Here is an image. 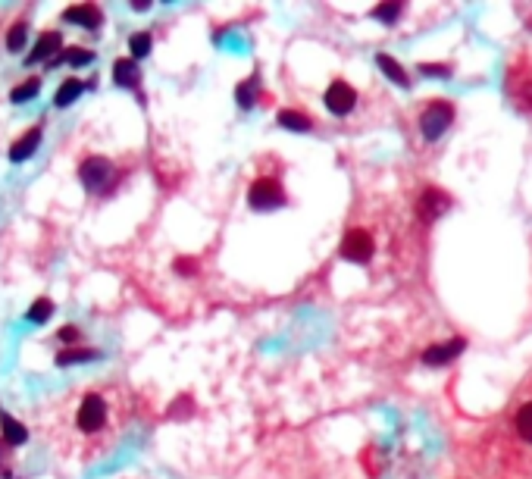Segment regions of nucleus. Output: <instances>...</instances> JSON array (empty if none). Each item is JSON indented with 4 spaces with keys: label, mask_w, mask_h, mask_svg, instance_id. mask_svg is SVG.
Wrapping results in <instances>:
<instances>
[{
    "label": "nucleus",
    "mask_w": 532,
    "mask_h": 479,
    "mask_svg": "<svg viewBox=\"0 0 532 479\" xmlns=\"http://www.w3.org/2000/svg\"><path fill=\"white\" fill-rule=\"evenodd\" d=\"M100 354L94 348H66L57 354V364L60 367H69V364H85V360H98Z\"/></svg>",
    "instance_id": "obj_19"
},
{
    "label": "nucleus",
    "mask_w": 532,
    "mask_h": 479,
    "mask_svg": "<svg viewBox=\"0 0 532 479\" xmlns=\"http://www.w3.org/2000/svg\"><path fill=\"white\" fill-rule=\"evenodd\" d=\"M113 163L104 160V157H88V160L78 167V179H82V185L88 188L94 194H104L110 191V182H113Z\"/></svg>",
    "instance_id": "obj_6"
},
{
    "label": "nucleus",
    "mask_w": 532,
    "mask_h": 479,
    "mask_svg": "<svg viewBox=\"0 0 532 479\" xmlns=\"http://www.w3.org/2000/svg\"><path fill=\"white\" fill-rule=\"evenodd\" d=\"M235 98H238V104H241L244 110L254 107V98H257V78H248V82H241V85H238Z\"/></svg>",
    "instance_id": "obj_23"
},
{
    "label": "nucleus",
    "mask_w": 532,
    "mask_h": 479,
    "mask_svg": "<svg viewBox=\"0 0 532 479\" xmlns=\"http://www.w3.org/2000/svg\"><path fill=\"white\" fill-rule=\"evenodd\" d=\"M51 313H53V301H51V298H38V304L28 310V320H31V323H44Z\"/></svg>",
    "instance_id": "obj_25"
},
{
    "label": "nucleus",
    "mask_w": 532,
    "mask_h": 479,
    "mask_svg": "<svg viewBox=\"0 0 532 479\" xmlns=\"http://www.w3.org/2000/svg\"><path fill=\"white\" fill-rule=\"evenodd\" d=\"M129 47H132L135 57H147V51H150V35H147V31H138V35H132V38H129Z\"/></svg>",
    "instance_id": "obj_26"
},
{
    "label": "nucleus",
    "mask_w": 532,
    "mask_h": 479,
    "mask_svg": "<svg viewBox=\"0 0 532 479\" xmlns=\"http://www.w3.org/2000/svg\"><path fill=\"white\" fill-rule=\"evenodd\" d=\"M113 78H116V85L132 88L141 98V73H138V63L135 60H116L113 63Z\"/></svg>",
    "instance_id": "obj_11"
},
{
    "label": "nucleus",
    "mask_w": 532,
    "mask_h": 479,
    "mask_svg": "<svg viewBox=\"0 0 532 479\" xmlns=\"http://www.w3.org/2000/svg\"><path fill=\"white\" fill-rule=\"evenodd\" d=\"M341 257L351 263H370L372 260V251H376V238L360 229V226H351V229L345 232V238H341Z\"/></svg>",
    "instance_id": "obj_5"
},
{
    "label": "nucleus",
    "mask_w": 532,
    "mask_h": 479,
    "mask_svg": "<svg viewBox=\"0 0 532 479\" xmlns=\"http://www.w3.org/2000/svg\"><path fill=\"white\" fill-rule=\"evenodd\" d=\"M451 122H454V104H451V100H442V98L429 100L417 116V129L426 141H439L444 132L451 129Z\"/></svg>",
    "instance_id": "obj_3"
},
{
    "label": "nucleus",
    "mask_w": 532,
    "mask_h": 479,
    "mask_svg": "<svg viewBox=\"0 0 532 479\" xmlns=\"http://www.w3.org/2000/svg\"><path fill=\"white\" fill-rule=\"evenodd\" d=\"M57 47H60V31H44V35L38 38L35 51L28 53V63H41V60L51 63V60H53V51H57Z\"/></svg>",
    "instance_id": "obj_13"
},
{
    "label": "nucleus",
    "mask_w": 532,
    "mask_h": 479,
    "mask_svg": "<svg viewBox=\"0 0 532 479\" xmlns=\"http://www.w3.org/2000/svg\"><path fill=\"white\" fill-rule=\"evenodd\" d=\"M10 464H13V445H6L4 438H0V476L10 473Z\"/></svg>",
    "instance_id": "obj_28"
},
{
    "label": "nucleus",
    "mask_w": 532,
    "mask_h": 479,
    "mask_svg": "<svg viewBox=\"0 0 532 479\" xmlns=\"http://www.w3.org/2000/svg\"><path fill=\"white\" fill-rule=\"evenodd\" d=\"M38 88H41V78H28V82H22L19 88H13L10 100H13V104H22V100L35 98V94H38Z\"/></svg>",
    "instance_id": "obj_21"
},
{
    "label": "nucleus",
    "mask_w": 532,
    "mask_h": 479,
    "mask_svg": "<svg viewBox=\"0 0 532 479\" xmlns=\"http://www.w3.org/2000/svg\"><path fill=\"white\" fill-rule=\"evenodd\" d=\"M276 120H279V125H285V129H295V132H311V129H313V120H311V116L298 113V110H282Z\"/></svg>",
    "instance_id": "obj_18"
},
{
    "label": "nucleus",
    "mask_w": 532,
    "mask_h": 479,
    "mask_svg": "<svg viewBox=\"0 0 532 479\" xmlns=\"http://www.w3.org/2000/svg\"><path fill=\"white\" fill-rule=\"evenodd\" d=\"M26 35H28V26L26 22H13V28H10V35H6V47L16 53V51H22V44H26Z\"/></svg>",
    "instance_id": "obj_22"
},
{
    "label": "nucleus",
    "mask_w": 532,
    "mask_h": 479,
    "mask_svg": "<svg viewBox=\"0 0 532 479\" xmlns=\"http://www.w3.org/2000/svg\"><path fill=\"white\" fill-rule=\"evenodd\" d=\"M38 141H41V125H35V129H31V135H22L19 141H16V144L10 147V160H26V157H31L35 154V147H38Z\"/></svg>",
    "instance_id": "obj_14"
},
{
    "label": "nucleus",
    "mask_w": 532,
    "mask_h": 479,
    "mask_svg": "<svg viewBox=\"0 0 532 479\" xmlns=\"http://www.w3.org/2000/svg\"><path fill=\"white\" fill-rule=\"evenodd\" d=\"M464 348H466V342H464V339H451V342H444V344H432V348H426V351H423V364H426V367L451 364V360H454Z\"/></svg>",
    "instance_id": "obj_9"
},
{
    "label": "nucleus",
    "mask_w": 532,
    "mask_h": 479,
    "mask_svg": "<svg viewBox=\"0 0 532 479\" xmlns=\"http://www.w3.org/2000/svg\"><path fill=\"white\" fill-rule=\"evenodd\" d=\"M78 335H82V332H78V326H66V329H60V332H57V339L60 342H78Z\"/></svg>",
    "instance_id": "obj_29"
},
{
    "label": "nucleus",
    "mask_w": 532,
    "mask_h": 479,
    "mask_svg": "<svg viewBox=\"0 0 532 479\" xmlns=\"http://www.w3.org/2000/svg\"><path fill=\"white\" fill-rule=\"evenodd\" d=\"M85 91V85L78 82V78H66V82L60 85V91H57V107H69L73 100H78V94Z\"/></svg>",
    "instance_id": "obj_20"
},
{
    "label": "nucleus",
    "mask_w": 532,
    "mask_h": 479,
    "mask_svg": "<svg viewBox=\"0 0 532 479\" xmlns=\"http://www.w3.org/2000/svg\"><path fill=\"white\" fill-rule=\"evenodd\" d=\"M507 94H511L513 107L523 110V113H532V60L523 57L520 63L511 66V75H507Z\"/></svg>",
    "instance_id": "obj_4"
},
{
    "label": "nucleus",
    "mask_w": 532,
    "mask_h": 479,
    "mask_svg": "<svg viewBox=\"0 0 532 479\" xmlns=\"http://www.w3.org/2000/svg\"><path fill=\"white\" fill-rule=\"evenodd\" d=\"M401 10H404V4H379V6H372V19H382V22L392 26V22L401 16Z\"/></svg>",
    "instance_id": "obj_24"
},
{
    "label": "nucleus",
    "mask_w": 532,
    "mask_h": 479,
    "mask_svg": "<svg viewBox=\"0 0 532 479\" xmlns=\"http://www.w3.org/2000/svg\"><path fill=\"white\" fill-rule=\"evenodd\" d=\"M248 204H251V210H276V207H282L285 204V188L279 179H257V182H251L248 188Z\"/></svg>",
    "instance_id": "obj_7"
},
{
    "label": "nucleus",
    "mask_w": 532,
    "mask_h": 479,
    "mask_svg": "<svg viewBox=\"0 0 532 479\" xmlns=\"http://www.w3.org/2000/svg\"><path fill=\"white\" fill-rule=\"evenodd\" d=\"M132 391L119 379H94L69 389L41 407L35 426L51 458L69 467H91L110 458L132 423Z\"/></svg>",
    "instance_id": "obj_1"
},
{
    "label": "nucleus",
    "mask_w": 532,
    "mask_h": 479,
    "mask_svg": "<svg viewBox=\"0 0 532 479\" xmlns=\"http://www.w3.org/2000/svg\"><path fill=\"white\" fill-rule=\"evenodd\" d=\"M419 73L435 75V78H444V75L451 73V66H448V63H419Z\"/></svg>",
    "instance_id": "obj_27"
},
{
    "label": "nucleus",
    "mask_w": 532,
    "mask_h": 479,
    "mask_svg": "<svg viewBox=\"0 0 532 479\" xmlns=\"http://www.w3.org/2000/svg\"><path fill=\"white\" fill-rule=\"evenodd\" d=\"M491 451L498 479H532V376L498 420Z\"/></svg>",
    "instance_id": "obj_2"
},
{
    "label": "nucleus",
    "mask_w": 532,
    "mask_h": 479,
    "mask_svg": "<svg viewBox=\"0 0 532 479\" xmlns=\"http://www.w3.org/2000/svg\"><path fill=\"white\" fill-rule=\"evenodd\" d=\"M63 19L66 22H78V26H85V28H98L100 26V10L94 4H82V6H69L66 13H63Z\"/></svg>",
    "instance_id": "obj_12"
},
{
    "label": "nucleus",
    "mask_w": 532,
    "mask_h": 479,
    "mask_svg": "<svg viewBox=\"0 0 532 479\" xmlns=\"http://www.w3.org/2000/svg\"><path fill=\"white\" fill-rule=\"evenodd\" d=\"M376 63H379V69H382V73H385L388 78H392L395 85H401V88H410V75L404 73V66H401L398 60H392L388 53H379Z\"/></svg>",
    "instance_id": "obj_15"
},
{
    "label": "nucleus",
    "mask_w": 532,
    "mask_h": 479,
    "mask_svg": "<svg viewBox=\"0 0 532 479\" xmlns=\"http://www.w3.org/2000/svg\"><path fill=\"white\" fill-rule=\"evenodd\" d=\"M94 60V53L88 51V47H66V51L63 53H57V57H53L51 63H47V66H60V63H73V66H82V63H91Z\"/></svg>",
    "instance_id": "obj_17"
},
{
    "label": "nucleus",
    "mask_w": 532,
    "mask_h": 479,
    "mask_svg": "<svg viewBox=\"0 0 532 479\" xmlns=\"http://www.w3.org/2000/svg\"><path fill=\"white\" fill-rule=\"evenodd\" d=\"M0 429H4V442H6V445H13V448H16V445H22V442L28 438L26 429H22L19 423H16V420L10 417V414H4V411H0Z\"/></svg>",
    "instance_id": "obj_16"
},
{
    "label": "nucleus",
    "mask_w": 532,
    "mask_h": 479,
    "mask_svg": "<svg viewBox=\"0 0 532 479\" xmlns=\"http://www.w3.org/2000/svg\"><path fill=\"white\" fill-rule=\"evenodd\" d=\"M325 107H329V113L335 116H348L351 110L357 107V91L351 88V85L345 82V78H335V82L325 88Z\"/></svg>",
    "instance_id": "obj_8"
},
{
    "label": "nucleus",
    "mask_w": 532,
    "mask_h": 479,
    "mask_svg": "<svg viewBox=\"0 0 532 479\" xmlns=\"http://www.w3.org/2000/svg\"><path fill=\"white\" fill-rule=\"evenodd\" d=\"M448 207H451V198L444 191H439V188H426L423 198H419V214H423L426 223H435Z\"/></svg>",
    "instance_id": "obj_10"
}]
</instances>
